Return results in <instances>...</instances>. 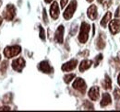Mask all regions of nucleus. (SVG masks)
I'll list each match as a JSON object with an SVG mask.
<instances>
[{"label":"nucleus","instance_id":"1","mask_svg":"<svg viewBox=\"0 0 120 112\" xmlns=\"http://www.w3.org/2000/svg\"><path fill=\"white\" fill-rule=\"evenodd\" d=\"M90 25L87 22H82L80 26V30L79 34V41L81 43H86L89 39V32H90Z\"/></svg>","mask_w":120,"mask_h":112},{"label":"nucleus","instance_id":"2","mask_svg":"<svg viewBox=\"0 0 120 112\" xmlns=\"http://www.w3.org/2000/svg\"><path fill=\"white\" fill-rule=\"evenodd\" d=\"M21 52V48L19 45H14V46H8L7 48H5L4 50V55L6 58L10 59L18 56Z\"/></svg>","mask_w":120,"mask_h":112},{"label":"nucleus","instance_id":"3","mask_svg":"<svg viewBox=\"0 0 120 112\" xmlns=\"http://www.w3.org/2000/svg\"><path fill=\"white\" fill-rule=\"evenodd\" d=\"M2 16H3V18H4L6 20H8V21L13 20V18H15V16H16L15 7H14L13 5H11V4H8V5L5 7Z\"/></svg>","mask_w":120,"mask_h":112},{"label":"nucleus","instance_id":"4","mask_svg":"<svg viewBox=\"0 0 120 112\" xmlns=\"http://www.w3.org/2000/svg\"><path fill=\"white\" fill-rule=\"evenodd\" d=\"M76 9H77V1H76V0H73V1H71V3L69 4V6H68V7L66 8V10L64 11V13H63L64 18L67 19V20L70 19V18L73 17Z\"/></svg>","mask_w":120,"mask_h":112},{"label":"nucleus","instance_id":"5","mask_svg":"<svg viewBox=\"0 0 120 112\" xmlns=\"http://www.w3.org/2000/svg\"><path fill=\"white\" fill-rule=\"evenodd\" d=\"M73 88L78 90L79 92H80L81 94H84L85 91H86V88H87V85H86V83L85 81L82 79V78H77L74 83L72 84Z\"/></svg>","mask_w":120,"mask_h":112},{"label":"nucleus","instance_id":"6","mask_svg":"<svg viewBox=\"0 0 120 112\" xmlns=\"http://www.w3.org/2000/svg\"><path fill=\"white\" fill-rule=\"evenodd\" d=\"M25 60L22 58V57H19L15 59L13 62H12V68L17 72H21L22 69L25 67Z\"/></svg>","mask_w":120,"mask_h":112},{"label":"nucleus","instance_id":"7","mask_svg":"<svg viewBox=\"0 0 120 112\" xmlns=\"http://www.w3.org/2000/svg\"><path fill=\"white\" fill-rule=\"evenodd\" d=\"M109 29L112 34H116L120 32V19L116 18L114 20H111L109 24Z\"/></svg>","mask_w":120,"mask_h":112},{"label":"nucleus","instance_id":"8","mask_svg":"<svg viewBox=\"0 0 120 112\" xmlns=\"http://www.w3.org/2000/svg\"><path fill=\"white\" fill-rule=\"evenodd\" d=\"M77 64H78V60L73 59V60H70L69 62L64 63L61 67L62 71L64 72H70V71L74 70L76 67H77Z\"/></svg>","mask_w":120,"mask_h":112},{"label":"nucleus","instance_id":"9","mask_svg":"<svg viewBox=\"0 0 120 112\" xmlns=\"http://www.w3.org/2000/svg\"><path fill=\"white\" fill-rule=\"evenodd\" d=\"M50 15L53 19H57L59 17V7L57 2H53L50 7Z\"/></svg>","mask_w":120,"mask_h":112},{"label":"nucleus","instance_id":"10","mask_svg":"<svg viewBox=\"0 0 120 112\" xmlns=\"http://www.w3.org/2000/svg\"><path fill=\"white\" fill-rule=\"evenodd\" d=\"M88 96L90 99H91L92 101H96L99 99V97H100V89L98 86H93L91 87L89 92H88Z\"/></svg>","mask_w":120,"mask_h":112},{"label":"nucleus","instance_id":"11","mask_svg":"<svg viewBox=\"0 0 120 112\" xmlns=\"http://www.w3.org/2000/svg\"><path fill=\"white\" fill-rule=\"evenodd\" d=\"M38 68L39 70L45 74H51L53 72V68L51 67V65L49 64V63L47 61H43L39 63L38 65Z\"/></svg>","mask_w":120,"mask_h":112},{"label":"nucleus","instance_id":"12","mask_svg":"<svg viewBox=\"0 0 120 112\" xmlns=\"http://www.w3.org/2000/svg\"><path fill=\"white\" fill-rule=\"evenodd\" d=\"M55 41L58 43H63L64 41V26L60 25L55 34Z\"/></svg>","mask_w":120,"mask_h":112},{"label":"nucleus","instance_id":"13","mask_svg":"<svg viewBox=\"0 0 120 112\" xmlns=\"http://www.w3.org/2000/svg\"><path fill=\"white\" fill-rule=\"evenodd\" d=\"M87 15L88 18L91 20H95L98 17V12H97V7L95 5H91L87 10Z\"/></svg>","mask_w":120,"mask_h":112},{"label":"nucleus","instance_id":"14","mask_svg":"<svg viewBox=\"0 0 120 112\" xmlns=\"http://www.w3.org/2000/svg\"><path fill=\"white\" fill-rule=\"evenodd\" d=\"M91 64H92V62L90 60H84V61H82L80 63V64H79V72L83 73V72H85L86 70H88L90 66H91Z\"/></svg>","mask_w":120,"mask_h":112},{"label":"nucleus","instance_id":"15","mask_svg":"<svg viewBox=\"0 0 120 112\" xmlns=\"http://www.w3.org/2000/svg\"><path fill=\"white\" fill-rule=\"evenodd\" d=\"M111 102H112V99H111L110 95H109L108 93H105V94L103 95L102 101H101L100 105H101V107H106V106L110 105V104H111Z\"/></svg>","mask_w":120,"mask_h":112},{"label":"nucleus","instance_id":"16","mask_svg":"<svg viewBox=\"0 0 120 112\" xmlns=\"http://www.w3.org/2000/svg\"><path fill=\"white\" fill-rule=\"evenodd\" d=\"M111 17H112L111 12H107V13L104 16L103 19H102V20H101V22H100V24H101V26H102V27L106 28L107 24H108V23H109V21L111 20Z\"/></svg>","mask_w":120,"mask_h":112},{"label":"nucleus","instance_id":"17","mask_svg":"<svg viewBox=\"0 0 120 112\" xmlns=\"http://www.w3.org/2000/svg\"><path fill=\"white\" fill-rule=\"evenodd\" d=\"M103 86L106 90H110L112 88V81L108 75H105V78L103 82Z\"/></svg>","mask_w":120,"mask_h":112},{"label":"nucleus","instance_id":"18","mask_svg":"<svg viewBox=\"0 0 120 112\" xmlns=\"http://www.w3.org/2000/svg\"><path fill=\"white\" fill-rule=\"evenodd\" d=\"M96 45H97V48H98L99 50H102V49H104V48H105V40H104V38H102V36H100V37L98 38Z\"/></svg>","mask_w":120,"mask_h":112},{"label":"nucleus","instance_id":"19","mask_svg":"<svg viewBox=\"0 0 120 112\" xmlns=\"http://www.w3.org/2000/svg\"><path fill=\"white\" fill-rule=\"evenodd\" d=\"M75 74H67L64 76V81L66 84H69L74 78H75Z\"/></svg>","mask_w":120,"mask_h":112},{"label":"nucleus","instance_id":"20","mask_svg":"<svg viewBox=\"0 0 120 112\" xmlns=\"http://www.w3.org/2000/svg\"><path fill=\"white\" fill-rule=\"evenodd\" d=\"M8 62H3L2 63H1V65H0V73L1 74H5L6 73V71H7V68H8Z\"/></svg>","mask_w":120,"mask_h":112},{"label":"nucleus","instance_id":"21","mask_svg":"<svg viewBox=\"0 0 120 112\" xmlns=\"http://www.w3.org/2000/svg\"><path fill=\"white\" fill-rule=\"evenodd\" d=\"M114 98L116 100H119L120 98V89L118 88H116L114 90Z\"/></svg>","mask_w":120,"mask_h":112},{"label":"nucleus","instance_id":"22","mask_svg":"<svg viewBox=\"0 0 120 112\" xmlns=\"http://www.w3.org/2000/svg\"><path fill=\"white\" fill-rule=\"evenodd\" d=\"M84 107H85V108H86V109H90V110L94 109V108H93L92 104H91V103H90L89 101H85V103H84Z\"/></svg>","mask_w":120,"mask_h":112},{"label":"nucleus","instance_id":"23","mask_svg":"<svg viewBox=\"0 0 120 112\" xmlns=\"http://www.w3.org/2000/svg\"><path fill=\"white\" fill-rule=\"evenodd\" d=\"M40 38H41L43 41H45V29L43 28V27H41V26H40Z\"/></svg>","mask_w":120,"mask_h":112},{"label":"nucleus","instance_id":"24","mask_svg":"<svg viewBox=\"0 0 120 112\" xmlns=\"http://www.w3.org/2000/svg\"><path fill=\"white\" fill-rule=\"evenodd\" d=\"M11 98H10V94H8L6 95L4 98H3V102L4 103H8V102H11Z\"/></svg>","mask_w":120,"mask_h":112},{"label":"nucleus","instance_id":"25","mask_svg":"<svg viewBox=\"0 0 120 112\" xmlns=\"http://www.w3.org/2000/svg\"><path fill=\"white\" fill-rule=\"evenodd\" d=\"M68 2V0H61L60 1V7H61V8H65V7L67 6Z\"/></svg>","mask_w":120,"mask_h":112},{"label":"nucleus","instance_id":"26","mask_svg":"<svg viewBox=\"0 0 120 112\" xmlns=\"http://www.w3.org/2000/svg\"><path fill=\"white\" fill-rule=\"evenodd\" d=\"M103 59V55L102 54H99V55L96 57V62H95V66H97L98 64H99V63H100V61Z\"/></svg>","mask_w":120,"mask_h":112},{"label":"nucleus","instance_id":"27","mask_svg":"<svg viewBox=\"0 0 120 112\" xmlns=\"http://www.w3.org/2000/svg\"><path fill=\"white\" fill-rule=\"evenodd\" d=\"M44 20H45V23H47V22H48V18H47V15H46L45 9H44Z\"/></svg>","mask_w":120,"mask_h":112},{"label":"nucleus","instance_id":"28","mask_svg":"<svg viewBox=\"0 0 120 112\" xmlns=\"http://www.w3.org/2000/svg\"><path fill=\"white\" fill-rule=\"evenodd\" d=\"M2 110H10V108L9 107H2V108H0V111H2Z\"/></svg>","mask_w":120,"mask_h":112},{"label":"nucleus","instance_id":"29","mask_svg":"<svg viewBox=\"0 0 120 112\" xmlns=\"http://www.w3.org/2000/svg\"><path fill=\"white\" fill-rule=\"evenodd\" d=\"M117 82H118V84L120 85V74H118V77H117Z\"/></svg>","mask_w":120,"mask_h":112},{"label":"nucleus","instance_id":"30","mask_svg":"<svg viewBox=\"0 0 120 112\" xmlns=\"http://www.w3.org/2000/svg\"><path fill=\"white\" fill-rule=\"evenodd\" d=\"M53 0H45V3H47V4H49V3H51Z\"/></svg>","mask_w":120,"mask_h":112},{"label":"nucleus","instance_id":"31","mask_svg":"<svg viewBox=\"0 0 120 112\" xmlns=\"http://www.w3.org/2000/svg\"><path fill=\"white\" fill-rule=\"evenodd\" d=\"M2 21H3V19H2V18H0V26H1V24H2Z\"/></svg>","mask_w":120,"mask_h":112},{"label":"nucleus","instance_id":"32","mask_svg":"<svg viewBox=\"0 0 120 112\" xmlns=\"http://www.w3.org/2000/svg\"><path fill=\"white\" fill-rule=\"evenodd\" d=\"M97 1H98V3H102L104 0H97Z\"/></svg>","mask_w":120,"mask_h":112},{"label":"nucleus","instance_id":"33","mask_svg":"<svg viewBox=\"0 0 120 112\" xmlns=\"http://www.w3.org/2000/svg\"><path fill=\"white\" fill-rule=\"evenodd\" d=\"M87 1H88V2H90H90H92L93 0H87Z\"/></svg>","mask_w":120,"mask_h":112},{"label":"nucleus","instance_id":"34","mask_svg":"<svg viewBox=\"0 0 120 112\" xmlns=\"http://www.w3.org/2000/svg\"><path fill=\"white\" fill-rule=\"evenodd\" d=\"M1 4H2V1L0 0V7H1Z\"/></svg>","mask_w":120,"mask_h":112},{"label":"nucleus","instance_id":"35","mask_svg":"<svg viewBox=\"0 0 120 112\" xmlns=\"http://www.w3.org/2000/svg\"><path fill=\"white\" fill-rule=\"evenodd\" d=\"M0 61H1V55H0Z\"/></svg>","mask_w":120,"mask_h":112}]
</instances>
